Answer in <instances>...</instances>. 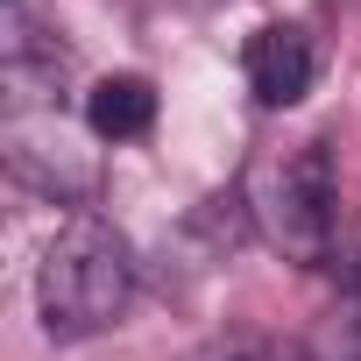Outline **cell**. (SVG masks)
I'll use <instances>...</instances> for the list:
<instances>
[{
	"label": "cell",
	"mask_w": 361,
	"mask_h": 361,
	"mask_svg": "<svg viewBox=\"0 0 361 361\" xmlns=\"http://www.w3.org/2000/svg\"><path fill=\"white\" fill-rule=\"evenodd\" d=\"M135 248L114 220L99 213H71L36 269V312L50 340H92L106 326H121V312L135 305Z\"/></svg>",
	"instance_id": "1"
},
{
	"label": "cell",
	"mask_w": 361,
	"mask_h": 361,
	"mask_svg": "<svg viewBox=\"0 0 361 361\" xmlns=\"http://www.w3.org/2000/svg\"><path fill=\"white\" fill-rule=\"evenodd\" d=\"M248 213L262 227V241L305 269H319L333 255L340 234V177H333V149L326 142H298L283 156H269L248 185Z\"/></svg>",
	"instance_id": "2"
},
{
	"label": "cell",
	"mask_w": 361,
	"mask_h": 361,
	"mask_svg": "<svg viewBox=\"0 0 361 361\" xmlns=\"http://www.w3.org/2000/svg\"><path fill=\"white\" fill-rule=\"evenodd\" d=\"M8 170L22 177L29 192L57 199V206H78V199H92V185H99L92 149L78 142V128H71L57 106H15V114H8Z\"/></svg>",
	"instance_id": "3"
},
{
	"label": "cell",
	"mask_w": 361,
	"mask_h": 361,
	"mask_svg": "<svg viewBox=\"0 0 361 361\" xmlns=\"http://www.w3.org/2000/svg\"><path fill=\"white\" fill-rule=\"evenodd\" d=\"M241 71H248V92H255L262 106H298V99L312 92V78H319V50H312V36H305V29L269 22V29H255V36H248Z\"/></svg>",
	"instance_id": "4"
},
{
	"label": "cell",
	"mask_w": 361,
	"mask_h": 361,
	"mask_svg": "<svg viewBox=\"0 0 361 361\" xmlns=\"http://www.w3.org/2000/svg\"><path fill=\"white\" fill-rule=\"evenodd\" d=\"M85 128H92L99 142H135V135H149V128H156V85L135 78V71L99 78V85L85 92Z\"/></svg>",
	"instance_id": "5"
},
{
	"label": "cell",
	"mask_w": 361,
	"mask_h": 361,
	"mask_svg": "<svg viewBox=\"0 0 361 361\" xmlns=\"http://www.w3.org/2000/svg\"><path fill=\"white\" fill-rule=\"evenodd\" d=\"M305 354L312 361H361V283L340 290V305L326 312V326H319V340Z\"/></svg>",
	"instance_id": "6"
},
{
	"label": "cell",
	"mask_w": 361,
	"mask_h": 361,
	"mask_svg": "<svg viewBox=\"0 0 361 361\" xmlns=\"http://www.w3.org/2000/svg\"><path fill=\"white\" fill-rule=\"evenodd\" d=\"M199 361H312L298 340H283V333H227V340H213Z\"/></svg>",
	"instance_id": "7"
}]
</instances>
